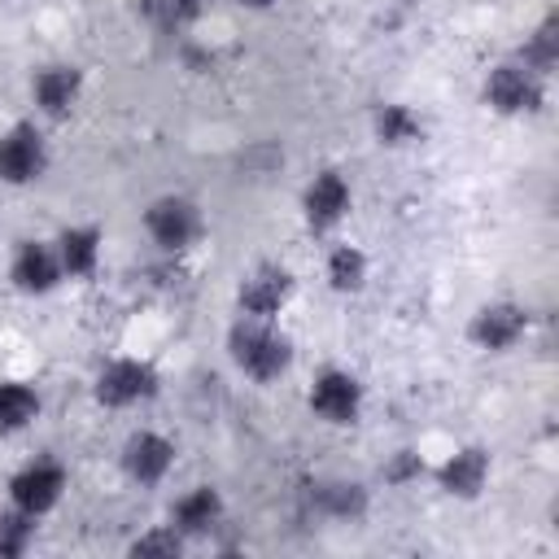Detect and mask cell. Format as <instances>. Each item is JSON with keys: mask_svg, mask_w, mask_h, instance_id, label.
<instances>
[{"mask_svg": "<svg viewBox=\"0 0 559 559\" xmlns=\"http://www.w3.org/2000/svg\"><path fill=\"white\" fill-rule=\"evenodd\" d=\"M144 227H148L153 245H162L166 253H179V249L197 245L201 231H205L201 210H197V201H188V197H157V201L144 210Z\"/></svg>", "mask_w": 559, "mask_h": 559, "instance_id": "obj_3", "label": "cell"}, {"mask_svg": "<svg viewBox=\"0 0 559 559\" xmlns=\"http://www.w3.org/2000/svg\"><path fill=\"white\" fill-rule=\"evenodd\" d=\"M48 166V144L35 122H13L0 135V179L4 183H31Z\"/></svg>", "mask_w": 559, "mask_h": 559, "instance_id": "obj_5", "label": "cell"}, {"mask_svg": "<svg viewBox=\"0 0 559 559\" xmlns=\"http://www.w3.org/2000/svg\"><path fill=\"white\" fill-rule=\"evenodd\" d=\"M79 92H83V74H79L74 66H44V70H35V79H31V96H35V105H39L48 118L70 114L74 100H79Z\"/></svg>", "mask_w": 559, "mask_h": 559, "instance_id": "obj_14", "label": "cell"}, {"mask_svg": "<svg viewBox=\"0 0 559 559\" xmlns=\"http://www.w3.org/2000/svg\"><path fill=\"white\" fill-rule=\"evenodd\" d=\"M371 131H376V140H380L384 148H406V144H419V140H424L419 114L406 109V105H393V100H389V105H376Z\"/></svg>", "mask_w": 559, "mask_h": 559, "instance_id": "obj_16", "label": "cell"}, {"mask_svg": "<svg viewBox=\"0 0 559 559\" xmlns=\"http://www.w3.org/2000/svg\"><path fill=\"white\" fill-rule=\"evenodd\" d=\"M227 349H231V362L258 384L280 380L288 371V362H293V345H288L284 332H275V319L240 314V323L227 332Z\"/></svg>", "mask_w": 559, "mask_h": 559, "instance_id": "obj_1", "label": "cell"}, {"mask_svg": "<svg viewBox=\"0 0 559 559\" xmlns=\"http://www.w3.org/2000/svg\"><path fill=\"white\" fill-rule=\"evenodd\" d=\"M310 411L328 424H354L358 411H362V384L349 371L332 367L310 384Z\"/></svg>", "mask_w": 559, "mask_h": 559, "instance_id": "obj_9", "label": "cell"}, {"mask_svg": "<svg viewBox=\"0 0 559 559\" xmlns=\"http://www.w3.org/2000/svg\"><path fill=\"white\" fill-rule=\"evenodd\" d=\"M135 9H140L157 31L179 35V31H188V26L201 17L205 0H135Z\"/></svg>", "mask_w": 559, "mask_h": 559, "instance_id": "obj_21", "label": "cell"}, {"mask_svg": "<svg viewBox=\"0 0 559 559\" xmlns=\"http://www.w3.org/2000/svg\"><path fill=\"white\" fill-rule=\"evenodd\" d=\"M218 520H223V498H218V489H210V485H197V489L179 493L175 507H170V524H175L183 537H201V533H210Z\"/></svg>", "mask_w": 559, "mask_h": 559, "instance_id": "obj_15", "label": "cell"}, {"mask_svg": "<svg viewBox=\"0 0 559 559\" xmlns=\"http://www.w3.org/2000/svg\"><path fill=\"white\" fill-rule=\"evenodd\" d=\"M61 493H66V472H61L57 463H48V459L26 463V467L9 480V498H13V507L26 511V515L52 511V507L61 502Z\"/></svg>", "mask_w": 559, "mask_h": 559, "instance_id": "obj_7", "label": "cell"}, {"mask_svg": "<svg viewBox=\"0 0 559 559\" xmlns=\"http://www.w3.org/2000/svg\"><path fill=\"white\" fill-rule=\"evenodd\" d=\"M485 105L493 114H537L546 105V87H542V74H533L524 61H498L489 74H485Z\"/></svg>", "mask_w": 559, "mask_h": 559, "instance_id": "obj_2", "label": "cell"}, {"mask_svg": "<svg viewBox=\"0 0 559 559\" xmlns=\"http://www.w3.org/2000/svg\"><path fill=\"white\" fill-rule=\"evenodd\" d=\"M288 297H293V275H288L284 266H275V262L249 271V275L240 280V288H236V306H240V314H249V319H275Z\"/></svg>", "mask_w": 559, "mask_h": 559, "instance_id": "obj_6", "label": "cell"}, {"mask_svg": "<svg viewBox=\"0 0 559 559\" xmlns=\"http://www.w3.org/2000/svg\"><path fill=\"white\" fill-rule=\"evenodd\" d=\"M39 415V393L22 380L0 384V432H22Z\"/></svg>", "mask_w": 559, "mask_h": 559, "instance_id": "obj_19", "label": "cell"}, {"mask_svg": "<svg viewBox=\"0 0 559 559\" xmlns=\"http://www.w3.org/2000/svg\"><path fill=\"white\" fill-rule=\"evenodd\" d=\"M424 476V459L415 454V450H397L389 463H384V480L389 485H411V480H419Z\"/></svg>", "mask_w": 559, "mask_h": 559, "instance_id": "obj_25", "label": "cell"}, {"mask_svg": "<svg viewBox=\"0 0 559 559\" xmlns=\"http://www.w3.org/2000/svg\"><path fill=\"white\" fill-rule=\"evenodd\" d=\"M52 249H57L66 275H92L100 262V231L96 227H66Z\"/></svg>", "mask_w": 559, "mask_h": 559, "instance_id": "obj_17", "label": "cell"}, {"mask_svg": "<svg viewBox=\"0 0 559 559\" xmlns=\"http://www.w3.org/2000/svg\"><path fill=\"white\" fill-rule=\"evenodd\" d=\"M175 463V445L162 432H135L122 445V472L140 485H157Z\"/></svg>", "mask_w": 559, "mask_h": 559, "instance_id": "obj_12", "label": "cell"}, {"mask_svg": "<svg viewBox=\"0 0 559 559\" xmlns=\"http://www.w3.org/2000/svg\"><path fill=\"white\" fill-rule=\"evenodd\" d=\"M515 61H524L533 74H550L555 70V61H559V17L550 13V17H542V26L524 39V48H520V57Z\"/></svg>", "mask_w": 559, "mask_h": 559, "instance_id": "obj_20", "label": "cell"}, {"mask_svg": "<svg viewBox=\"0 0 559 559\" xmlns=\"http://www.w3.org/2000/svg\"><path fill=\"white\" fill-rule=\"evenodd\" d=\"M349 201L354 197H349V183L341 179V170H319L301 192V214L314 231H328L349 214Z\"/></svg>", "mask_w": 559, "mask_h": 559, "instance_id": "obj_10", "label": "cell"}, {"mask_svg": "<svg viewBox=\"0 0 559 559\" xmlns=\"http://www.w3.org/2000/svg\"><path fill=\"white\" fill-rule=\"evenodd\" d=\"M157 393V371L144 358H114L96 376V402L100 406H135Z\"/></svg>", "mask_w": 559, "mask_h": 559, "instance_id": "obj_4", "label": "cell"}, {"mask_svg": "<svg viewBox=\"0 0 559 559\" xmlns=\"http://www.w3.org/2000/svg\"><path fill=\"white\" fill-rule=\"evenodd\" d=\"M35 542V515H26V511H9V515H0V555L4 559H17V555H26V546Z\"/></svg>", "mask_w": 559, "mask_h": 559, "instance_id": "obj_23", "label": "cell"}, {"mask_svg": "<svg viewBox=\"0 0 559 559\" xmlns=\"http://www.w3.org/2000/svg\"><path fill=\"white\" fill-rule=\"evenodd\" d=\"M328 284L336 293H358L367 284V253L354 245H336L328 253Z\"/></svg>", "mask_w": 559, "mask_h": 559, "instance_id": "obj_22", "label": "cell"}, {"mask_svg": "<svg viewBox=\"0 0 559 559\" xmlns=\"http://www.w3.org/2000/svg\"><path fill=\"white\" fill-rule=\"evenodd\" d=\"M9 275H13V284H17L22 293H52L66 271H61V258H57L52 245H44V240H22L17 253H13Z\"/></svg>", "mask_w": 559, "mask_h": 559, "instance_id": "obj_11", "label": "cell"}, {"mask_svg": "<svg viewBox=\"0 0 559 559\" xmlns=\"http://www.w3.org/2000/svg\"><path fill=\"white\" fill-rule=\"evenodd\" d=\"M489 480V454L480 445H463L454 454H445V463L437 467V485L450 498H476Z\"/></svg>", "mask_w": 559, "mask_h": 559, "instance_id": "obj_13", "label": "cell"}, {"mask_svg": "<svg viewBox=\"0 0 559 559\" xmlns=\"http://www.w3.org/2000/svg\"><path fill=\"white\" fill-rule=\"evenodd\" d=\"M236 4H245V9H271L275 0H236Z\"/></svg>", "mask_w": 559, "mask_h": 559, "instance_id": "obj_27", "label": "cell"}, {"mask_svg": "<svg viewBox=\"0 0 559 559\" xmlns=\"http://www.w3.org/2000/svg\"><path fill=\"white\" fill-rule=\"evenodd\" d=\"M179 57H183V66H188V70H197V74L214 70V61H218V52H214V48H205V44H183V48H179Z\"/></svg>", "mask_w": 559, "mask_h": 559, "instance_id": "obj_26", "label": "cell"}, {"mask_svg": "<svg viewBox=\"0 0 559 559\" xmlns=\"http://www.w3.org/2000/svg\"><path fill=\"white\" fill-rule=\"evenodd\" d=\"M179 550H183V533H179L175 524H166V528H148L144 537L131 542V555H157V559H170V555H179Z\"/></svg>", "mask_w": 559, "mask_h": 559, "instance_id": "obj_24", "label": "cell"}, {"mask_svg": "<svg viewBox=\"0 0 559 559\" xmlns=\"http://www.w3.org/2000/svg\"><path fill=\"white\" fill-rule=\"evenodd\" d=\"M310 502L332 520H358L367 511V489L358 480H319L310 489Z\"/></svg>", "mask_w": 559, "mask_h": 559, "instance_id": "obj_18", "label": "cell"}, {"mask_svg": "<svg viewBox=\"0 0 559 559\" xmlns=\"http://www.w3.org/2000/svg\"><path fill=\"white\" fill-rule=\"evenodd\" d=\"M472 341L480 345V349H493V354H502V349H511V345H520L524 341V332H528V310L524 306H515V301H489V306H480L476 314H472Z\"/></svg>", "mask_w": 559, "mask_h": 559, "instance_id": "obj_8", "label": "cell"}]
</instances>
